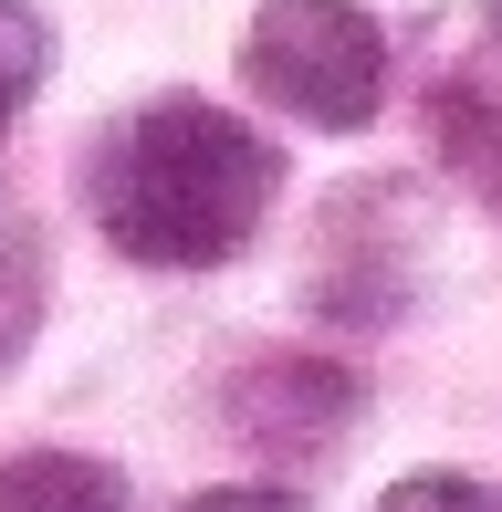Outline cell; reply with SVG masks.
<instances>
[{
    "instance_id": "3957f363",
    "label": "cell",
    "mask_w": 502,
    "mask_h": 512,
    "mask_svg": "<svg viewBox=\"0 0 502 512\" xmlns=\"http://www.w3.org/2000/svg\"><path fill=\"white\" fill-rule=\"evenodd\" d=\"M356 408H367V387H356V366H335V356H262V366L231 377L241 439L272 450V460H325Z\"/></svg>"
},
{
    "instance_id": "52a82bcc",
    "label": "cell",
    "mask_w": 502,
    "mask_h": 512,
    "mask_svg": "<svg viewBox=\"0 0 502 512\" xmlns=\"http://www.w3.org/2000/svg\"><path fill=\"white\" fill-rule=\"evenodd\" d=\"M32 335H42V241L21 220H0V377L21 366Z\"/></svg>"
},
{
    "instance_id": "ba28073f",
    "label": "cell",
    "mask_w": 502,
    "mask_h": 512,
    "mask_svg": "<svg viewBox=\"0 0 502 512\" xmlns=\"http://www.w3.org/2000/svg\"><path fill=\"white\" fill-rule=\"evenodd\" d=\"M377 512H502L492 481H471V471H408V481H387Z\"/></svg>"
},
{
    "instance_id": "6da1fadb",
    "label": "cell",
    "mask_w": 502,
    "mask_h": 512,
    "mask_svg": "<svg viewBox=\"0 0 502 512\" xmlns=\"http://www.w3.org/2000/svg\"><path fill=\"white\" fill-rule=\"evenodd\" d=\"M283 199V147L210 95H147L95 147V230L147 272H220Z\"/></svg>"
},
{
    "instance_id": "7a4b0ae2",
    "label": "cell",
    "mask_w": 502,
    "mask_h": 512,
    "mask_svg": "<svg viewBox=\"0 0 502 512\" xmlns=\"http://www.w3.org/2000/svg\"><path fill=\"white\" fill-rule=\"evenodd\" d=\"M387 21L367 0H262L241 32V84L262 105L304 115L314 136H356L387 115Z\"/></svg>"
},
{
    "instance_id": "8992f818",
    "label": "cell",
    "mask_w": 502,
    "mask_h": 512,
    "mask_svg": "<svg viewBox=\"0 0 502 512\" xmlns=\"http://www.w3.org/2000/svg\"><path fill=\"white\" fill-rule=\"evenodd\" d=\"M42 74H53V21H42V0H0V136L21 126V105L42 95Z\"/></svg>"
},
{
    "instance_id": "9c48e42d",
    "label": "cell",
    "mask_w": 502,
    "mask_h": 512,
    "mask_svg": "<svg viewBox=\"0 0 502 512\" xmlns=\"http://www.w3.org/2000/svg\"><path fill=\"white\" fill-rule=\"evenodd\" d=\"M178 512H304L283 492V481H210V492H189Z\"/></svg>"
},
{
    "instance_id": "5b68a950",
    "label": "cell",
    "mask_w": 502,
    "mask_h": 512,
    "mask_svg": "<svg viewBox=\"0 0 502 512\" xmlns=\"http://www.w3.org/2000/svg\"><path fill=\"white\" fill-rule=\"evenodd\" d=\"M0 512H136V502L84 450H21V460H0Z\"/></svg>"
},
{
    "instance_id": "30bf717a",
    "label": "cell",
    "mask_w": 502,
    "mask_h": 512,
    "mask_svg": "<svg viewBox=\"0 0 502 512\" xmlns=\"http://www.w3.org/2000/svg\"><path fill=\"white\" fill-rule=\"evenodd\" d=\"M492 11H502V0H492Z\"/></svg>"
},
{
    "instance_id": "277c9868",
    "label": "cell",
    "mask_w": 502,
    "mask_h": 512,
    "mask_svg": "<svg viewBox=\"0 0 502 512\" xmlns=\"http://www.w3.org/2000/svg\"><path fill=\"white\" fill-rule=\"evenodd\" d=\"M429 147H440V168L502 220V95L440 84V95H429Z\"/></svg>"
}]
</instances>
